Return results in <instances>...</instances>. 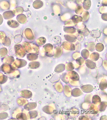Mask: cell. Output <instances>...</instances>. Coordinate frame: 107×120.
Instances as JSON below:
<instances>
[{
    "mask_svg": "<svg viewBox=\"0 0 107 120\" xmlns=\"http://www.w3.org/2000/svg\"><path fill=\"white\" fill-rule=\"evenodd\" d=\"M102 83L103 85L101 83H100L99 85V87L100 89H102V90H104V88L106 89L107 87V82H103Z\"/></svg>",
    "mask_w": 107,
    "mask_h": 120,
    "instance_id": "1",
    "label": "cell"
}]
</instances>
